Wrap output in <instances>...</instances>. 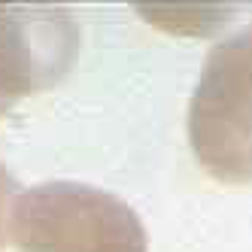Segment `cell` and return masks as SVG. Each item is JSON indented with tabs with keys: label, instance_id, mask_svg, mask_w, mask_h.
I'll return each mask as SVG.
<instances>
[{
	"label": "cell",
	"instance_id": "1",
	"mask_svg": "<svg viewBox=\"0 0 252 252\" xmlns=\"http://www.w3.org/2000/svg\"><path fill=\"white\" fill-rule=\"evenodd\" d=\"M6 234L22 252H146L140 216L85 183H40L15 194Z\"/></svg>",
	"mask_w": 252,
	"mask_h": 252
},
{
	"label": "cell",
	"instance_id": "4",
	"mask_svg": "<svg viewBox=\"0 0 252 252\" xmlns=\"http://www.w3.org/2000/svg\"><path fill=\"white\" fill-rule=\"evenodd\" d=\"M15 194H19V186H15V179L0 161V246L6 243V225H9V210H12Z\"/></svg>",
	"mask_w": 252,
	"mask_h": 252
},
{
	"label": "cell",
	"instance_id": "2",
	"mask_svg": "<svg viewBox=\"0 0 252 252\" xmlns=\"http://www.w3.org/2000/svg\"><path fill=\"white\" fill-rule=\"evenodd\" d=\"M189 143L222 183H252V25L213 46L189 103Z\"/></svg>",
	"mask_w": 252,
	"mask_h": 252
},
{
	"label": "cell",
	"instance_id": "3",
	"mask_svg": "<svg viewBox=\"0 0 252 252\" xmlns=\"http://www.w3.org/2000/svg\"><path fill=\"white\" fill-rule=\"evenodd\" d=\"M76 25L64 9L0 6V116L58 82L76 58Z\"/></svg>",
	"mask_w": 252,
	"mask_h": 252
}]
</instances>
